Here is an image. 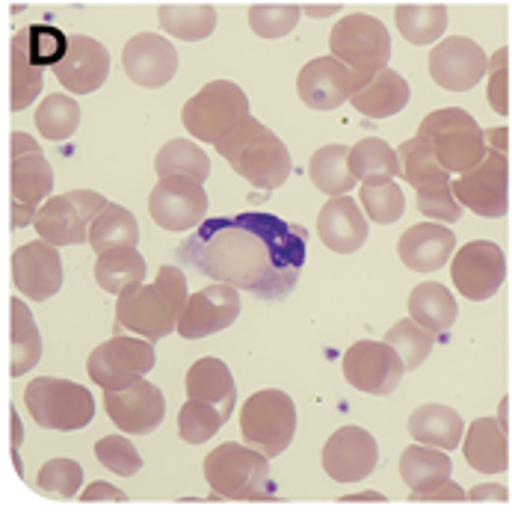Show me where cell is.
I'll list each match as a JSON object with an SVG mask.
<instances>
[{
  "label": "cell",
  "instance_id": "obj_24",
  "mask_svg": "<svg viewBox=\"0 0 512 512\" xmlns=\"http://www.w3.org/2000/svg\"><path fill=\"white\" fill-rule=\"evenodd\" d=\"M54 74L60 86H66L72 95H89L107 83L110 74V54L107 48L83 33L69 36V51L66 57L54 66Z\"/></svg>",
  "mask_w": 512,
  "mask_h": 512
},
{
  "label": "cell",
  "instance_id": "obj_52",
  "mask_svg": "<svg viewBox=\"0 0 512 512\" xmlns=\"http://www.w3.org/2000/svg\"><path fill=\"white\" fill-rule=\"evenodd\" d=\"M486 95L489 104L498 116L510 113V101H507V51L498 48L489 60V83H486Z\"/></svg>",
  "mask_w": 512,
  "mask_h": 512
},
{
  "label": "cell",
  "instance_id": "obj_41",
  "mask_svg": "<svg viewBox=\"0 0 512 512\" xmlns=\"http://www.w3.org/2000/svg\"><path fill=\"white\" fill-rule=\"evenodd\" d=\"M160 27L184 42L208 39L217 27V9L214 6H160L157 12Z\"/></svg>",
  "mask_w": 512,
  "mask_h": 512
},
{
  "label": "cell",
  "instance_id": "obj_58",
  "mask_svg": "<svg viewBox=\"0 0 512 512\" xmlns=\"http://www.w3.org/2000/svg\"><path fill=\"white\" fill-rule=\"evenodd\" d=\"M302 12L311 15V18H329V15L338 12V6H302Z\"/></svg>",
  "mask_w": 512,
  "mask_h": 512
},
{
  "label": "cell",
  "instance_id": "obj_37",
  "mask_svg": "<svg viewBox=\"0 0 512 512\" xmlns=\"http://www.w3.org/2000/svg\"><path fill=\"white\" fill-rule=\"evenodd\" d=\"M350 169L362 184H385L400 175V157L379 137H367L350 148Z\"/></svg>",
  "mask_w": 512,
  "mask_h": 512
},
{
  "label": "cell",
  "instance_id": "obj_28",
  "mask_svg": "<svg viewBox=\"0 0 512 512\" xmlns=\"http://www.w3.org/2000/svg\"><path fill=\"white\" fill-rule=\"evenodd\" d=\"M465 462L480 474H504L507 459V427L501 418H477L465 433Z\"/></svg>",
  "mask_w": 512,
  "mask_h": 512
},
{
  "label": "cell",
  "instance_id": "obj_43",
  "mask_svg": "<svg viewBox=\"0 0 512 512\" xmlns=\"http://www.w3.org/2000/svg\"><path fill=\"white\" fill-rule=\"evenodd\" d=\"M436 338H439V335L430 332V329H424L415 317H403V320H397V323L385 332L382 341H388V344L400 353L406 370H418V367L427 362V356L433 353Z\"/></svg>",
  "mask_w": 512,
  "mask_h": 512
},
{
  "label": "cell",
  "instance_id": "obj_21",
  "mask_svg": "<svg viewBox=\"0 0 512 512\" xmlns=\"http://www.w3.org/2000/svg\"><path fill=\"white\" fill-rule=\"evenodd\" d=\"M379 444L365 427H341L323 444V471L335 483H359L373 474Z\"/></svg>",
  "mask_w": 512,
  "mask_h": 512
},
{
  "label": "cell",
  "instance_id": "obj_14",
  "mask_svg": "<svg viewBox=\"0 0 512 512\" xmlns=\"http://www.w3.org/2000/svg\"><path fill=\"white\" fill-rule=\"evenodd\" d=\"M148 214L166 231H190L199 228L208 214V193L205 184L187 175L157 178L154 190L148 193Z\"/></svg>",
  "mask_w": 512,
  "mask_h": 512
},
{
  "label": "cell",
  "instance_id": "obj_49",
  "mask_svg": "<svg viewBox=\"0 0 512 512\" xmlns=\"http://www.w3.org/2000/svg\"><path fill=\"white\" fill-rule=\"evenodd\" d=\"M418 208L424 217L436 222H459L462 220V202L453 193V181L436 178L424 187H418Z\"/></svg>",
  "mask_w": 512,
  "mask_h": 512
},
{
  "label": "cell",
  "instance_id": "obj_51",
  "mask_svg": "<svg viewBox=\"0 0 512 512\" xmlns=\"http://www.w3.org/2000/svg\"><path fill=\"white\" fill-rule=\"evenodd\" d=\"M95 459L110 474H119V477H134L143 468L140 450L131 444V439H125V436H107V439L98 441L95 444Z\"/></svg>",
  "mask_w": 512,
  "mask_h": 512
},
{
  "label": "cell",
  "instance_id": "obj_6",
  "mask_svg": "<svg viewBox=\"0 0 512 512\" xmlns=\"http://www.w3.org/2000/svg\"><path fill=\"white\" fill-rule=\"evenodd\" d=\"M24 406L36 421V427L60 430V433L83 430L95 415V400L89 388L57 376L30 379V385L24 388Z\"/></svg>",
  "mask_w": 512,
  "mask_h": 512
},
{
  "label": "cell",
  "instance_id": "obj_42",
  "mask_svg": "<svg viewBox=\"0 0 512 512\" xmlns=\"http://www.w3.org/2000/svg\"><path fill=\"white\" fill-rule=\"evenodd\" d=\"M36 131L51 140V143H63L69 140L77 125H80V104L74 101L72 95H45V101L36 107Z\"/></svg>",
  "mask_w": 512,
  "mask_h": 512
},
{
  "label": "cell",
  "instance_id": "obj_55",
  "mask_svg": "<svg viewBox=\"0 0 512 512\" xmlns=\"http://www.w3.org/2000/svg\"><path fill=\"white\" fill-rule=\"evenodd\" d=\"M465 501H507V489L501 483H483V486H474Z\"/></svg>",
  "mask_w": 512,
  "mask_h": 512
},
{
  "label": "cell",
  "instance_id": "obj_3",
  "mask_svg": "<svg viewBox=\"0 0 512 512\" xmlns=\"http://www.w3.org/2000/svg\"><path fill=\"white\" fill-rule=\"evenodd\" d=\"M217 151L240 178L258 190H276L291 175L288 146L252 116H246L222 143H217Z\"/></svg>",
  "mask_w": 512,
  "mask_h": 512
},
{
  "label": "cell",
  "instance_id": "obj_10",
  "mask_svg": "<svg viewBox=\"0 0 512 512\" xmlns=\"http://www.w3.org/2000/svg\"><path fill=\"white\" fill-rule=\"evenodd\" d=\"M240 433L243 441L276 459L291 447L296 433V406L279 388L255 391L240 409Z\"/></svg>",
  "mask_w": 512,
  "mask_h": 512
},
{
  "label": "cell",
  "instance_id": "obj_25",
  "mask_svg": "<svg viewBox=\"0 0 512 512\" xmlns=\"http://www.w3.org/2000/svg\"><path fill=\"white\" fill-rule=\"evenodd\" d=\"M317 234L320 243L338 255H353L367 243L370 231H367V217L362 208L347 196H332L317 217Z\"/></svg>",
  "mask_w": 512,
  "mask_h": 512
},
{
  "label": "cell",
  "instance_id": "obj_53",
  "mask_svg": "<svg viewBox=\"0 0 512 512\" xmlns=\"http://www.w3.org/2000/svg\"><path fill=\"white\" fill-rule=\"evenodd\" d=\"M409 498H412V501H462V498H468V495L462 492L459 483H453L450 477H441L436 483H427V486H421V489H412Z\"/></svg>",
  "mask_w": 512,
  "mask_h": 512
},
{
  "label": "cell",
  "instance_id": "obj_12",
  "mask_svg": "<svg viewBox=\"0 0 512 512\" xmlns=\"http://www.w3.org/2000/svg\"><path fill=\"white\" fill-rule=\"evenodd\" d=\"M157 362L154 353V341L148 338H131V335H113L110 341H104L101 347L92 350L86 370L89 379L104 388V391H116L125 385H134L137 379H143L148 370Z\"/></svg>",
  "mask_w": 512,
  "mask_h": 512
},
{
  "label": "cell",
  "instance_id": "obj_19",
  "mask_svg": "<svg viewBox=\"0 0 512 512\" xmlns=\"http://www.w3.org/2000/svg\"><path fill=\"white\" fill-rule=\"evenodd\" d=\"M60 246L48 240L24 243L12 252V282L33 302H45L63 288V258Z\"/></svg>",
  "mask_w": 512,
  "mask_h": 512
},
{
  "label": "cell",
  "instance_id": "obj_13",
  "mask_svg": "<svg viewBox=\"0 0 512 512\" xmlns=\"http://www.w3.org/2000/svg\"><path fill=\"white\" fill-rule=\"evenodd\" d=\"M453 193L462 202V208H468L477 217L486 220H501L510 208V196H507V160L504 151L489 148L486 157L453 178Z\"/></svg>",
  "mask_w": 512,
  "mask_h": 512
},
{
  "label": "cell",
  "instance_id": "obj_35",
  "mask_svg": "<svg viewBox=\"0 0 512 512\" xmlns=\"http://www.w3.org/2000/svg\"><path fill=\"white\" fill-rule=\"evenodd\" d=\"M9 72H12L9 107H12V113H21L42 92V66H36L30 60V54H27V33H24V27L12 36V45H9Z\"/></svg>",
  "mask_w": 512,
  "mask_h": 512
},
{
  "label": "cell",
  "instance_id": "obj_20",
  "mask_svg": "<svg viewBox=\"0 0 512 512\" xmlns=\"http://www.w3.org/2000/svg\"><path fill=\"white\" fill-rule=\"evenodd\" d=\"M240 314V293L234 285H208L199 293H193L184 305V314L178 320V335L187 341H199L208 335H217L228 329Z\"/></svg>",
  "mask_w": 512,
  "mask_h": 512
},
{
  "label": "cell",
  "instance_id": "obj_17",
  "mask_svg": "<svg viewBox=\"0 0 512 512\" xmlns=\"http://www.w3.org/2000/svg\"><path fill=\"white\" fill-rule=\"evenodd\" d=\"M104 409L110 415V421L131 436H148L163 424L166 415V400L163 391L148 382L137 379L134 385L116 388V391H104Z\"/></svg>",
  "mask_w": 512,
  "mask_h": 512
},
{
  "label": "cell",
  "instance_id": "obj_4",
  "mask_svg": "<svg viewBox=\"0 0 512 512\" xmlns=\"http://www.w3.org/2000/svg\"><path fill=\"white\" fill-rule=\"evenodd\" d=\"M205 480L214 501H270L276 483L270 456L252 444L225 441L205 456Z\"/></svg>",
  "mask_w": 512,
  "mask_h": 512
},
{
  "label": "cell",
  "instance_id": "obj_27",
  "mask_svg": "<svg viewBox=\"0 0 512 512\" xmlns=\"http://www.w3.org/2000/svg\"><path fill=\"white\" fill-rule=\"evenodd\" d=\"M409 95L412 89L406 77L394 72L391 66H385L373 74L362 89L353 92L350 104L367 119H388V116H397L409 104Z\"/></svg>",
  "mask_w": 512,
  "mask_h": 512
},
{
  "label": "cell",
  "instance_id": "obj_26",
  "mask_svg": "<svg viewBox=\"0 0 512 512\" xmlns=\"http://www.w3.org/2000/svg\"><path fill=\"white\" fill-rule=\"evenodd\" d=\"M456 249V234L441 222H418L406 228L397 240L400 261L415 273H436L441 270Z\"/></svg>",
  "mask_w": 512,
  "mask_h": 512
},
{
  "label": "cell",
  "instance_id": "obj_48",
  "mask_svg": "<svg viewBox=\"0 0 512 512\" xmlns=\"http://www.w3.org/2000/svg\"><path fill=\"white\" fill-rule=\"evenodd\" d=\"M24 33H27V54L42 69L48 66L54 69L69 51V36L54 24H30L24 27Z\"/></svg>",
  "mask_w": 512,
  "mask_h": 512
},
{
  "label": "cell",
  "instance_id": "obj_59",
  "mask_svg": "<svg viewBox=\"0 0 512 512\" xmlns=\"http://www.w3.org/2000/svg\"><path fill=\"white\" fill-rule=\"evenodd\" d=\"M9 421H12V450H18V441H21V421H18V412H15V409H12Z\"/></svg>",
  "mask_w": 512,
  "mask_h": 512
},
{
  "label": "cell",
  "instance_id": "obj_5",
  "mask_svg": "<svg viewBox=\"0 0 512 512\" xmlns=\"http://www.w3.org/2000/svg\"><path fill=\"white\" fill-rule=\"evenodd\" d=\"M418 134L430 143L433 154L439 157V163L450 175H462V172L474 169L486 157V151H489L486 131L462 107L433 110L421 122Z\"/></svg>",
  "mask_w": 512,
  "mask_h": 512
},
{
  "label": "cell",
  "instance_id": "obj_29",
  "mask_svg": "<svg viewBox=\"0 0 512 512\" xmlns=\"http://www.w3.org/2000/svg\"><path fill=\"white\" fill-rule=\"evenodd\" d=\"M184 388H187L190 400L211 403V406L220 409L225 421L231 418L234 403H237V388H234V376H231L225 362H220V359H199L196 365L187 370Z\"/></svg>",
  "mask_w": 512,
  "mask_h": 512
},
{
  "label": "cell",
  "instance_id": "obj_34",
  "mask_svg": "<svg viewBox=\"0 0 512 512\" xmlns=\"http://www.w3.org/2000/svg\"><path fill=\"white\" fill-rule=\"evenodd\" d=\"M456 299L453 293L447 291L439 282H424L415 285V291L409 293V317H415L424 329L430 332H447L456 323Z\"/></svg>",
  "mask_w": 512,
  "mask_h": 512
},
{
  "label": "cell",
  "instance_id": "obj_40",
  "mask_svg": "<svg viewBox=\"0 0 512 512\" xmlns=\"http://www.w3.org/2000/svg\"><path fill=\"white\" fill-rule=\"evenodd\" d=\"M154 169H157V178L187 175V178H196V181L205 184L208 175H211V160L202 151V146H196L190 140H169L166 146L157 151Z\"/></svg>",
  "mask_w": 512,
  "mask_h": 512
},
{
  "label": "cell",
  "instance_id": "obj_56",
  "mask_svg": "<svg viewBox=\"0 0 512 512\" xmlns=\"http://www.w3.org/2000/svg\"><path fill=\"white\" fill-rule=\"evenodd\" d=\"M507 140H510V131H507V128H489V131H486V146L489 148L504 151V148H507Z\"/></svg>",
  "mask_w": 512,
  "mask_h": 512
},
{
  "label": "cell",
  "instance_id": "obj_46",
  "mask_svg": "<svg viewBox=\"0 0 512 512\" xmlns=\"http://www.w3.org/2000/svg\"><path fill=\"white\" fill-rule=\"evenodd\" d=\"M80 486H83V468L66 456L48 459L36 477V489L45 498H74L80 492Z\"/></svg>",
  "mask_w": 512,
  "mask_h": 512
},
{
  "label": "cell",
  "instance_id": "obj_7",
  "mask_svg": "<svg viewBox=\"0 0 512 512\" xmlns=\"http://www.w3.org/2000/svg\"><path fill=\"white\" fill-rule=\"evenodd\" d=\"M329 48L338 60H344L353 69L356 89H362L373 74L388 66L391 33L379 18L367 12H353L332 27Z\"/></svg>",
  "mask_w": 512,
  "mask_h": 512
},
{
  "label": "cell",
  "instance_id": "obj_15",
  "mask_svg": "<svg viewBox=\"0 0 512 512\" xmlns=\"http://www.w3.org/2000/svg\"><path fill=\"white\" fill-rule=\"evenodd\" d=\"M450 279L456 285V291L465 299L483 302L492 299L501 291L504 279H507V258L504 249L492 240H471L465 243L450 264Z\"/></svg>",
  "mask_w": 512,
  "mask_h": 512
},
{
  "label": "cell",
  "instance_id": "obj_44",
  "mask_svg": "<svg viewBox=\"0 0 512 512\" xmlns=\"http://www.w3.org/2000/svg\"><path fill=\"white\" fill-rule=\"evenodd\" d=\"M397 157H400V175L418 190V187H424V184H430V181H436V178H447L450 172L444 169L439 163V157L433 154V148L430 143L418 134V137H412V140H406L403 146L397 148Z\"/></svg>",
  "mask_w": 512,
  "mask_h": 512
},
{
  "label": "cell",
  "instance_id": "obj_54",
  "mask_svg": "<svg viewBox=\"0 0 512 512\" xmlns=\"http://www.w3.org/2000/svg\"><path fill=\"white\" fill-rule=\"evenodd\" d=\"M80 501H128V498H125L122 489H116V486H110V483H104V480H95V483H89V486L83 489Z\"/></svg>",
  "mask_w": 512,
  "mask_h": 512
},
{
  "label": "cell",
  "instance_id": "obj_33",
  "mask_svg": "<svg viewBox=\"0 0 512 512\" xmlns=\"http://www.w3.org/2000/svg\"><path fill=\"white\" fill-rule=\"evenodd\" d=\"M9 341H12V362L9 373L12 376H24L27 370L39 365L42 359V335L39 326L30 314V308L21 299L9 302Z\"/></svg>",
  "mask_w": 512,
  "mask_h": 512
},
{
  "label": "cell",
  "instance_id": "obj_18",
  "mask_svg": "<svg viewBox=\"0 0 512 512\" xmlns=\"http://www.w3.org/2000/svg\"><path fill=\"white\" fill-rule=\"evenodd\" d=\"M489 74L486 51L468 36H450L430 51V77L447 92H468Z\"/></svg>",
  "mask_w": 512,
  "mask_h": 512
},
{
  "label": "cell",
  "instance_id": "obj_23",
  "mask_svg": "<svg viewBox=\"0 0 512 512\" xmlns=\"http://www.w3.org/2000/svg\"><path fill=\"white\" fill-rule=\"evenodd\" d=\"M122 69L137 86H166L178 72V51L157 33H137L122 48Z\"/></svg>",
  "mask_w": 512,
  "mask_h": 512
},
{
  "label": "cell",
  "instance_id": "obj_2",
  "mask_svg": "<svg viewBox=\"0 0 512 512\" xmlns=\"http://www.w3.org/2000/svg\"><path fill=\"white\" fill-rule=\"evenodd\" d=\"M190 293L187 279L178 267H160L151 285H137L125 291L116 302V335L134 332L148 341H160L178 332V320L184 314Z\"/></svg>",
  "mask_w": 512,
  "mask_h": 512
},
{
  "label": "cell",
  "instance_id": "obj_16",
  "mask_svg": "<svg viewBox=\"0 0 512 512\" xmlns=\"http://www.w3.org/2000/svg\"><path fill=\"white\" fill-rule=\"evenodd\" d=\"M341 370L353 388H359L365 394L385 397L400 385L406 365L388 341H356L344 353Z\"/></svg>",
  "mask_w": 512,
  "mask_h": 512
},
{
  "label": "cell",
  "instance_id": "obj_30",
  "mask_svg": "<svg viewBox=\"0 0 512 512\" xmlns=\"http://www.w3.org/2000/svg\"><path fill=\"white\" fill-rule=\"evenodd\" d=\"M409 436L418 441V444H430V447H439V450H456L459 441H462V415L450 406H441V403H427V406H418L409 418Z\"/></svg>",
  "mask_w": 512,
  "mask_h": 512
},
{
  "label": "cell",
  "instance_id": "obj_38",
  "mask_svg": "<svg viewBox=\"0 0 512 512\" xmlns=\"http://www.w3.org/2000/svg\"><path fill=\"white\" fill-rule=\"evenodd\" d=\"M450 471H453V462H450L447 450L430 447V444H418L415 441L400 456V477L409 486V492L421 489L427 483H436L441 477H450Z\"/></svg>",
  "mask_w": 512,
  "mask_h": 512
},
{
  "label": "cell",
  "instance_id": "obj_9",
  "mask_svg": "<svg viewBox=\"0 0 512 512\" xmlns=\"http://www.w3.org/2000/svg\"><path fill=\"white\" fill-rule=\"evenodd\" d=\"M12 172H9V187H12V228H24L36 220V208L51 196L54 190V169L45 160L42 148L33 143L30 134L12 131Z\"/></svg>",
  "mask_w": 512,
  "mask_h": 512
},
{
  "label": "cell",
  "instance_id": "obj_36",
  "mask_svg": "<svg viewBox=\"0 0 512 512\" xmlns=\"http://www.w3.org/2000/svg\"><path fill=\"white\" fill-rule=\"evenodd\" d=\"M137 240H140L137 217L128 208L113 205V202H107L101 208V214L89 228V246L95 255H101L107 249H119V246H137Z\"/></svg>",
  "mask_w": 512,
  "mask_h": 512
},
{
  "label": "cell",
  "instance_id": "obj_11",
  "mask_svg": "<svg viewBox=\"0 0 512 512\" xmlns=\"http://www.w3.org/2000/svg\"><path fill=\"white\" fill-rule=\"evenodd\" d=\"M107 205V199L95 190H69L63 196L48 199L39 214H36V234L54 246H77V243H89V228L95 217L101 214V208Z\"/></svg>",
  "mask_w": 512,
  "mask_h": 512
},
{
  "label": "cell",
  "instance_id": "obj_1",
  "mask_svg": "<svg viewBox=\"0 0 512 512\" xmlns=\"http://www.w3.org/2000/svg\"><path fill=\"white\" fill-rule=\"evenodd\" d=\"M178 261L258 299H285L305 264L299 228L261 211L205 220L181 246Z\"/></svg>",
  "mask_w": 512,
  "mask_h": 512
},
{
  "label": "cell",
  "instance_id": "obj_22",
  "mask_svg": "<svg viewBox=\"0 0 512 512\" xmlns=\"http://www.w3.org/2000/svg\"><path fill=\"white\" fill-rule=\"evenodd\" d=\"M296 92L302 104L311 110H338L356 92L353 69L335 54L317 57L302 66V72L296 77Z\"/></svg>",
  "mask_w": 512,
  "mask_h": 512
},
{
  "label": "cell",
  "instance_id": "obj_45",
  "mask_svg": "<svg viewBox=\"0 0 512 512\" xmlns=\"http://www.w3.org/2000/svg\"><path fill=\"white\" fill-rule=\"evenodd\" d=\"M222 424H225V418L220 409L211 403H202V400L187 397V403L178 412V436L187 444H205L208 439H214Z\"/></svg>",
  "mask_w": 512,
  "mask_h": 512
},
{
  "label": "cell",
  "instance_id": "obj_57",
  "mask_svg": "<svg viewBox=\"0 0 512 512\" xmlns=\"http://www.w3.org/2000/svg\"><path fill=\"white\" fill-rule=\"evenodd\" d=\"M341 501L344 504H382L385 495H379V492H359V495H344Z\"/></svg>",
  "mask_w": 512,
  "mask_h": 512
},
{
  "label": "cell",
  "instance_id": "obj_39",
  "mask_svg": "<svg viewBox=\"0 0 512 512\" xmlns=\"http://www.w3.org/2000/svg\"><path fill=\"white\" fill-rule=\"evenodd\" d=\"M394 24L400 36L412 45H436L447 30V9L441 3L430 6H397Z\"/></svg>",
  "mask_w": 512,
  "mask_h": 512
},
{
  "label": "cell",
  "instance_id": "obj_50",
  "mask_svg": "<svg viewBox=\"0 0 512 512\" xmlns=\"http://www.w3.org/2000/svg\"><path fill=\"white\" fill-rule=\"evenodd\" d=\"M302 15V6H288V3H276V6H252L249 9V27L255 36L261 39H282L288 36L296 21Z\"/></svg>",
  "mask_w": 512,
  "mask_h": 512
},
{
  "label": "cell",
  "instance_id": "obj_32",
  "mask_svg": "<svg viewBox=\"0 0 512 512\" xmlns=\"http://www.w3.org/2000/svg\"><path fill=\"white\" fill-rule=\"evenodd\" d=\"M308 178L329 199L332 196H347L350 190H356L359 178L350 169V148L338 146V143L317 148L311 154V160H308Z\"/></svg>",
  "mask_w": 512,
  "mask_h": 512
},
{
  "label": "cell",
  "instance_id": "obj_31",
  "mask_svg": "<svg viewBox=\"0 0 512 512\" xmlns=\"http://www.w3.org/2000/svg\"><path fill=\"white\" fill-rule=\"evenodd\" d=\"M95 282L101 291L122 296L146 282V258L137 252V246L107 249L95 261Z\"/></svg>",
  "mask_w": 512,
  "mask_h": 512
},
{
  "label": "cell",
  "instance_id": "obj_47",
  "mask_svg": "<svg viewBox=\"0 0 512 512\" xmlns=\"http://www.w3.org/2000/svg\"><path fill=\"white\" fill-rule=\"evenodd\" d=\"M362 208H365L367 220L379 222V225H391L403 217L406 211V196L394 181L385 184H362Z\"/></svg>",
  "mask_w": 512,
  "mask_h": 512
},
{
  "label": "cell",
  "instance_id": "obj_8",
  "mask_svg": "<svg viewBox=\"0 0 512 512\" xmlns=\"http://www.w3.org/2000/svg\"><path fill=\"white\" fill-rule=\"evenodd\" d=\"M249 113V98L231 80L205 83L181 110V122L199 143H222Z\"/></svg>",
  "mask_w": 512,
  "mask_h": 512
}]
</instances>
